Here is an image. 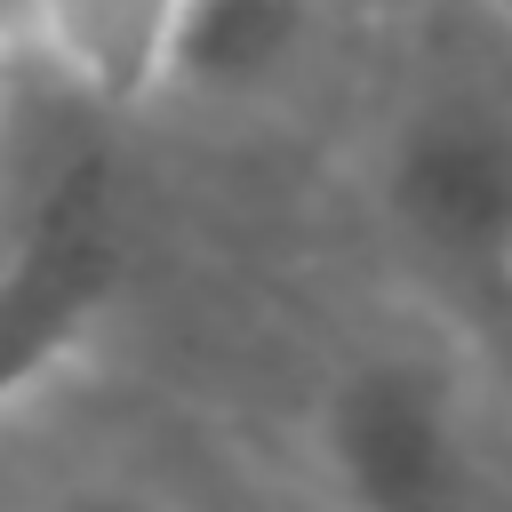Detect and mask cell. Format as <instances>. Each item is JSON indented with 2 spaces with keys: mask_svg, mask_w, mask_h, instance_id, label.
Wrapping results in <instances>:
<instances>
[{
  "mask_svg": "<svg viewBox=\"0 0 512 512\" xmlns=\"http://www.w3.org/2000/svg\"><path fill=\"white\" fill-rule=\"evenodd\" d=\"M24 512H176L168 496H152L144 480H64V488H48L40 504H24Z\"/></svg>",
  "mask_w": 512,
  "mask_h": 512,
  "instance_id": "8992f818",
  "label": "cell"
},
{
  "mask_svg": "<svg viewBox=\"0 0 512 512\" xmlns=\"http://www.w3.org/2000/svg\"><path fill=\"white\" fill-rule=\"evenodd\" d=\"M128 280V208L104 152H72L24 232L0 248V408L40 392Z\"/></svg>",
  "mask_w": 512,
  "mask_h": 512,
  "instance_id": "3957f363",
  "label": "cell"
},
{
  "mask_svg": "<svg viewBox=\"0 0 512 512\" xmlns=\"http://www.w3.org/2000/svg\"><path fill=\"white\" fill-rule=\"evenodd\" d=\"M392 240L464 296H512V96L488 80L416 88L376 136Z\"/></svg>",
  "mask_w": 512,
  "mask_h": 512,
  "instance_id": "7a4b0ae2",
  "label": "cell"
},
{
  "mask_svg": "<svg viewBox=\"0 0 512 512\" xmlns=\"http://www.w3.org/2000/svg\"><path fill=\"white\" fill-rule=\"evenodd\" d=\"M328 8L320 0H176L160 96L184 104H264L304 80L320 56Z\"/></svg>",
  "mask_w": 512,
  "mask_h": 512,
  "instance_id": "277c9868",
  "label": "cell"
},
{
  "mask_svg": "<svg viewBox=\"0 0 512 512\" xmlns=\"http://www.w3.org/2000/svg\"><path fill=\"white\" fill-rule=\"evenodd\" d=\"M328 16H408V8H424V0H320Z\"/></svg>",
  "mask_w": 512,
  "mask_h": 512,
  "instance_id": "52a82bcc",
  "label": "cell"
},
{
  "mask_svg": "<svg viewBox=\"0 0 512 512\" xmlns=\"http://www.w3.org/2000/svg\"><path fill=\"white\" fill-rule=\"evenodd\" d=\"M312 456L344 512H496L472 392L432 344L344 360L320 392Z\"/></svg>",
  "mask_w": 512,
  "mask_h": 512,
  "instance_id": "6da1fadb",
  "label": "cell"
},
{
  "mask_svg": "<svg viewBox=\"0 0 512 512\" xmlns=\"http://www.w3.org/2000/svg\"><path fill=\"white\" fill-rule=\"evenodd\" d=\"M480 8H488V16H496V24L512 32V0H480Z\"/></svg>",
  "mask_w": 512,
  "mask_h": 512,
  "instance_id": "ba28073f",
  "label": "cell"
},
{
  "mask_svg": "<svg viewBox=\"0 0 512 512\" xmlns=\"http://www.w3.org/2000/svg\"><path fill=\"white\" fill-rule=\"evenodd\" d=\"M32 48L96 104H144L160 96V56L176 0H16Z\"/></svg>",
  "mask_w": 512,
  "mask_h": 512,
  "instance_id": "5b68a950",
  "label": "cell"
}]
</instances>
